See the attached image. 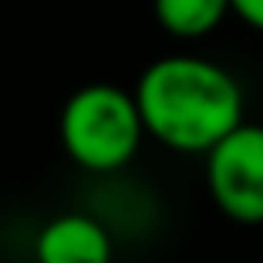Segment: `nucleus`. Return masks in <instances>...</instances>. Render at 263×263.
I'll return each mask as SVG.
<instances>
[{"label":"nucleus","mask_w":263,"mask_h":263,"mask_svg":"<svg viewBox=\"0 0 263 263\" xmlns=\"http://www.w3.org/2000/svg\"><path fill=\"white\" fill-rule=\"evenodd\" d=\"M231 15H238L249 29L263 33V0H231Z\"/></svg>","instance_id":"6"},{"label":"nucleus","mask_w":263,"mask_h":263,"mask_svg":"<svg viewBox=\"0 0 263 263\" xmlns=\"http://www.w3.org/2000/svg\"><path fill=\"white\" fill-rule=\"evenodd\" d=\"M205 180L216 209L234 223H263V126L238 123L205 152Z\"/></svg>","instance_id":"3"},{"label":"nucleus","mask_w":263,"mask_h":263,"mask_svg":"<svg viewBox=\"0 0 263 263\" xmlns=\"http://www.w3.org/2000/svg\"><path fill=\"white\" fill-rule=\"evenodd\" d=\"M152 11L162 33L177 40H202L231 15V0H152Z\"/></svg>","instance_id":"5"},{"label":"nucleus","mask_w":263,"mask_h":263,"mask_svg":"<svg viewBox=\"0 0 263 263\" xmlns=\"http://www.w3.org/2000/svg\"><path fill=\"white\" fill-rule=\"evenodd\" d=\"M58 134L76 166L90 173H112L137 155L144 141V119L134 90L112 83H87L69 94Z\"/></svg>","instance_id":"2"},{"label":"nucleus","mask_w":263,"mask_h":263,"mask_svg":"<svg viewBox=\"0 0 263 263\" xmlns=\"http://www.w3.org/2000/svg\"><path fill=\"white\" fill-rule=\"evenodd\" d=\"M36 263H112V234L87 213L54 216L36 234Z\"/></svg>","instance_id":"4"},{"label":"nucleus","mask_w":263,"mask_h":263,"mask_svg":"<svg viewBox=\"0 0 263 263\" xmlns=\"http://www.w3.org/2000/svg\"><path fill=\"white\" fill-rule=\"evenodd\" d=\"M144 134L166 148L205 155L245 119V98L238 80L195 54H166L152 62L134 87Z\"/></svg>","instance_id":"1"}]
</instances>
